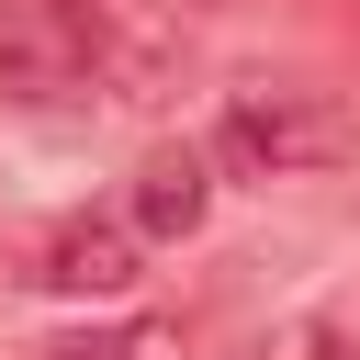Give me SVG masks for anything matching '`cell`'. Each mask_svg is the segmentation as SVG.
I'll list each match as a JSON object with an SVG mask.
<instances>
[{
	"mask_svg": "<svg viewBox=\"0 0 360 360\" xmlns=\"http://www.w3.org/2000/svg\"><path fill=\"white\" fill-rule=\"evenodd\" d=\"M90 0L0 11V101H90Z\"/></svg>",
	"mask_w": 360,
	"mask_h": 360,
	"instance_id": "7a4b0ae2",
	"label": "cell"
},
{
	"mask_svg": "<svg viewBox=\"0 0 360 360\" xmlns=\"http://www.w3.org/2000/svg\"><path fill=\"white\" fill-rule=\"evenodd\" d=\"M248 180H315V169H349L360 158V112L315 79H270V90H236L225 101V135H214Z\"/></svg>",
	"mask_w": 360,
	"mask_h": 360,
	"instance_id": "6da1fadb",
	"label": "cell"
},
{
	"mask_svg": "<svg viewBox=\"0 0 360 360\" xmlns=\"http://www.w3.org/2000/svg\"><path fill=\"white\" fill-rule=\"evenodd\" d=\"M135 270H146V236L124 214H68L45 236V259H34V281L68 292V304H112V292H135Z\"/></svg>",
	"mask_w": 360,
	"mask_h": 360,
	"instance_id": "3957f363",
	"label": "cell"
},
{
	"mask_svg": "<svg viewBox=\"0 0 360 360\" xmlns=\"http://www.w3.org/2000/svg\"><path fill=\"white\" fill-rule=\"evenodd\" d=\"M214 214V158L202 146H146V169H135V236H191Z\"/></svg>",
	"mask_w": 360,
	"mask_h": 360,
	"instance_id": "277c9868",
	"label": "cell"
},
{
	"mask_svg": "<svg viewBox=\"0 0 360 360\" xmlns=\"http://www.w3.org/2000/svg\"><path fill=\"white\" fill-rule=\"evenodd\" d=\"M45 360H191V349H180V326L124 315V326H79V338H56Z\"/></svg>",
	"mask_w": 360,
	"mask_h": 360,
	"instance_id": "5b68a950",
	"label": "cell"
}]
</instances>
